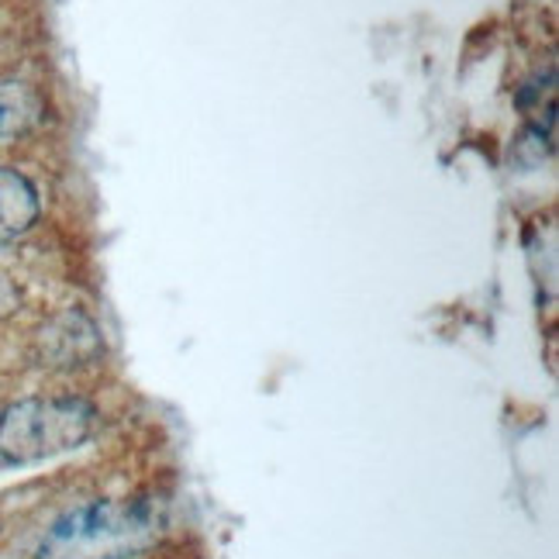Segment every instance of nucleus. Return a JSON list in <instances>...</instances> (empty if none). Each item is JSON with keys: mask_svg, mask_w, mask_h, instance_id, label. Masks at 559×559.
Returning a JSON list of instances; mask_svg holds the SVG:
<instances>
[{"mask_svg": "<svg viewBox=\"0 0 559 559\" xmlns=\"http://www.w3.org/2000/svg\"><path fill=\"white\" fill-rule=\"evenodd\" d=\"M38 190L17 169L0 166V246L25 235L38 222Z\"/></svg>", "mask_w": 559, "mask_h": 559, "instance_id": "3", "label": "nucleus"}, {"mask_svg": "<svg viewBox=\"0 0 559 559\" xmlns=\"http://www.w3.org/2000/svg\"><path fill=\"white\" fill-rule=\"evenodd\" d=\"M41 118V97L28 83H0V139H14Z\"/></svg>", "mask_w": 559, "mask_h": 559, "instance_id": "4", "label": "nucleus"}, {"mask_svg": "<svg viewBox=\"0 0 559 559\" xmlns=\"http://www.w3.org/2000/svg\"><path fill=\"white\" fill-rule=\"evenodd\" d=\"M163 535L153 501H91L52 522L35 559H139Z\"/></svg>", "mask_w": 559, "mask_h": 559, "instance_id": "1", "label": "nucleus"}, {"mask_svg": "<svg viewBox=\"0 0 559 559\" xmlns=\"http://www.w3.org/2000/svg\"><path fill=\"white\" fill-rule=\"evenodd\" d=\"M97 412L83 397H25L0 412V460L11 466L73 453L91 439Z\"/></svg>", "mask_w": 559, "mask_h": 559, "instance_id": "2", "label": "nucleus"}]
</instances>
